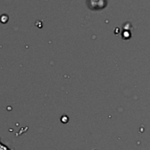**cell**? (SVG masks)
<instances>
[{
  "mask_svg": "<svg viewBox=\"0 0 150 150\" xmlns=\"http://www.w3.org/2000/svg\"><path fill=\"white\" fill-rule=\"evenodd\" d=\"M0 150H9V149H8L5 146H4L3 144H1V142H0Z\"/></svg>",
  "mask_w": 150,
  "mask_h": 150,
  "instance_id": "6da1fadb",
  "label": "cell"
}]
</instances>
